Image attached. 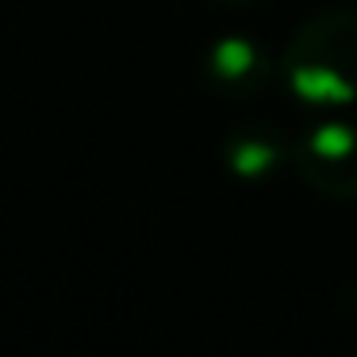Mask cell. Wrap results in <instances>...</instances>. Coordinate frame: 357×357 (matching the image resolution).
<instances>
[{
	"label": "cell",
	"mask_w": 357,
	"mask_h": 357,
	"mask_svg": "<svg viewBox=\"0 0 357 357\" xmlns=\"http://www.w3.org/2000/svg\"><path fill=\"white\" fill-rule=\"evenodd\" d=\"M288 77L311 104L357 96V16H319L288 50Z\"/></svg>",
	"instance_id": "6da1fadb"
},
{
	"label": "cell",
	"mask_w": 357,
	"mask_h": 357,
	"mask_svg": "<svg viewBox=\"0 0 357 357\" xmlns=\"http://www.w3.org/2000/svg\"><path fill=\"white\" fill-rule=\"evenodd\" d=\"M257 66H261V54L246 39H227L211 50V73L219 81H242L246 73H257Z\"/></svg>",
	"instance_id": "7a4b0ae2"
},
{
	"label": "cell",
	"mask_w": 357,
	"mask_h": 357,
	"mask_svg": "<svg viewBox=\"0 0 357 357\" xmlns=\"http://www.w3.org/2000/svg\"><path fill=\"white\" fill-rule=\"evenodd\" d=\"M273 162H277V146H273L269 139H257V142L238 139V146H234V154H231V165L238 173H261V169H269Z\"/></svg>",
	"instance_id": "3957f363"
}]
</instances>
